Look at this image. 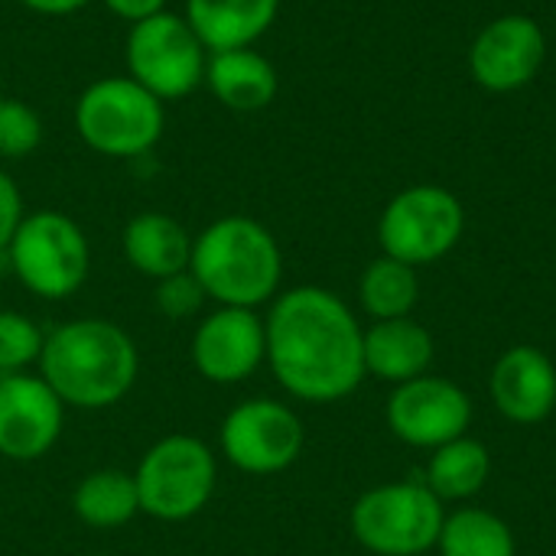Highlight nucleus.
<instances>
[{
    "instance_id": "9",
    "label": "nucleus",
    "mask_w": 556,
    "mask_h": 556,
    "mask_svg": "<svg viewBox=\"0 0 556 556\" xmlns=\"http://www.w3.org/2000/svg\"><path fill=\"white\" fill-rule=\"evenodd\" d=\"M463 231V202L443 186H410L397 192L378 218L381 251L410 267L446 257L459 244Z\"/></svg>"
},
{
    "instance_id": "15",
    "label": "nucleus",
    "mask_w": 556,
    "mask_h": 556,
    "mask_svg": "<svg viewBox=\"0 0 556 556\" xmlns=\"http://www.w3.org/2000/svg\"><path fill=\"white\" fill-rule=\"evenodd\" d=\"M492 401L511 424L534 427L556 407L554 362L534 345L508 349L492 368Z\"/></svg>"
},
{
    "instance_id": "23",
    "label": "nucleus",
    "mask_w": 556,
    "mask_h": 556,
    "mask_svg": "<svg viewBox=\"0 0 556 556\" xmlns=\"http://www.w3.org/2000/svg\"><path fill=\"white\" fill-rule=\"evenodd\" d=\"M437 547L440 556H515V534L492 511L459 508L443 518Z\"/></svg>"
},
{
    "instance_id": "21",
    "label": "nucleus",
    "mask_w": 556,
    "mask_h": 556,
    "mask_svg": "<svg viewBox=\"0 0 556 556\" xmlns=\"http://www.w3.org/2000/svg\"><path fill=\"white\" fill-rule=\"evenodd\" d=\"M72 505H75V515L88 528H98V531L121 528L140 511L137 482H134V476H127L121 469H98L81 479Z\"/></svg>"
},
{
    "instance_id": "6",
    "label": "nucleus",
    "mask_w": 556,
    "mask_h": 556,
    "mask_svg": "<svg viewBox=\"0 0 556 556\" xmlns=\"http://www.w3.org/2000/svg\"><path fill=\"white\" fill-rule=\"evenodd\" d=\"M443 518V502L424 482H391L352 505V534L378 556H420L437 547Z\"/></svg>"
},
{
    "instance_id": "19",
    "label": "nucleus",
    "mask_w": 556,
    "mask_h": 556,
    "mask_svg": "<svg viewBox=\"0 0 556 556\" xmlns=\"http://www.w3.org/2000/svg\"><path fill=\"white\" fill-rule=\"evenodd\" d=\"M121 244H124V257L150 280H163L179 270H189L192 238L173 215L143 212L130 218Z\"/></svg>"
},
{
    "instance_id": "29",
    "label": "nucleus",
    "mask_w": 556,
    "mask_h": 556,
    "mask_svg": "<svg viewBox=\"0 0 556 556\" xmlns=\"http://www.w3.org/2000/svg\"><path fill=\"white\" fill-rule=\"evenodd\" d=\"M20 3L33 13H42V16H68V13L81 10L88 0H20Z\"/></svg>"
},
{
    "instance_id": "13",
    "label": "nucleus",
    "mask_w": 556,
    "mask_h": 556,
    "mask_svg": "<svg viewBox=\"0 0 556 556\" xmlns=\"http://www.w3.org/2000/svg\"><path fill=\"white\" fill-rule=\"evenodd\" d=\"M65 404L36 375L0 378V456L13 463L42 459L62 433Z\"/></svg>"
},
{
    "instance_id": "11",
    "label": "nucleus",
    "mask_w": 556,
    "mask_h": 556,
    "mask_svg": "<svg viewBox=\"0 0 556 556\" xmlns=\"http://www.w3.org/2000/svg\"><path fill=\"white\" fill-rule=\"evenodd\" d=\"M472 424V401L469 394L437 375H420L404 381L388 397V427L391 433L417 450H440L466 437Z\"/></svg>"
},
{
    "instance_id": "8",
    "label": "nucleus",
    "mask_w": 556,
    "mask_h": 556,
    "mask_svg": "<svg viewBox=\"0 0 556 556\" xmlns=\"http://www.w3.org/2000/svg\"><path fill=\"white\" fill-rule=\"evenodd\" d=\"M215 456L195 437H166L153 443L134 472L140 511L160 521H186L199 515L215 492Z\"/></svg>"
},
{
    "instance_id": "5",
    "label": "nucleus",
    "mask_w": 556,
    "mask_h": 556,
    "mask_svg": "<svg viewBox=\"0 0 556 556\" xmlns=\"http://www.w3.org/2000/svg\"><path fill=\"white\" fill-rule=\"evenodd\" d=\"M7 254L16 280L42 300L72 296L91 267L85 231L62 212L23 215L7 244Z\"/></svg>"
},
{
    "instance_id": "16",
    "label": "nucleus",
    "mask_w": 556,
    "mask_h": 556,
    "mask_svg": "<svg viewBox=\"0 0 556 556\" xmlns=\"http://www.w3.org/2000/svg\"><path fill=\"white\" fill-rule=\"evenodd\" d=\"M433 365V336L410 316L378 319L365 332V375L391 384L414 381Z\"/></svg>"
},
{
    "instance_id": "24",
    "label": "nucleus",
    "mask_w": 556,
    "mask_h": 556,
    "mask_svg": "<svg viewBox=\"0 0 556 556\" xmlns=\"http://www.w3.org/2000/svg\"><path fill=\"white\" fill-rule=\"evenodd\" d=\"M46 336L23 313L0 309V378L23 375L26 365L39 362Z\"/></svg>"
},
{
    "instance_id": "28",
    "label": "nucleus",
    "mask_w": 556,
    "mask_h": 556,
    "mask_svg": "<svg viewBox=\"0 0 556 556\" xmlns=\"http://www.w3.org/2000/svg\"><path fill=\"white\" fill-rule=\"evenodd\" d=\"M104 7H108L114 16H121V20H127V23L134 26V23H140V20H147V16L163 13V10H166V0H104Z\"/></svg>"
},
{
    "instance_id": "14",
    "label": "nucleus",
    "mask_w": 556,
    "mask_h": 556,
    "mask_svg": "<svg viewBox=\"0 0 556 556\" xmlns=\"http://www.w3.org/2000/svg\"><path fill=\"white\" fill-rule=\"evenodd\" d=\"M192 362L215 384H238L267 362V332L254 309L222 306L192 336Z\"/></svg>"
},
{
    "instance_id": "18",
    "label": "nucleus",
    "mask_w": 556,
    "mask_h": 556,
    "mask_svg": "<svg viewBox=\"0 0 556 556\" xmlns=\"http://www.w3.org/2000/svg\"><path fill=\"white\" fill-rule=\"evenodd\" d=\"M205 85L228 111H261L277 98V68L257 49L208 52Z\"/></svg>"
},
{
    "instance_id": "7",
    "label": "nucleus",
    "mask_w": 556,
    "mask_h": 556,
    "mask_svg": "<svg viewBox=\"0 0 556 556\" xmlns=\"http://www.w3.org/2000/svg\"><path fill=\"white\" fill-rule=\"evenodd\" d=\"M124 62L127 75L137 85H143L160 101H176L192 94L205 81L208 49L186 16L163 10L130 26Z\"/></svg>"
},
{
    "instance_id": "17",
    "label": "nucleus",
    "mask_w": 556,
    "mask_h": 556,
    "mask_svg": "<svg viewBox=\"0 0 556 556\" xmlns=\"http://www.w3.org/2000/svg\"><path fill=\"white\" fill-rule=\"evenodd\" d=\"M280 0H186V20L208 52L248 49L277 20Z\"/></svg>"
},
{
    "instance_id": "22",
    "label": "nucleus",
    "mask_w": 556,
    "mask_h": 556,
    "mask_svg": "<svg viewBox=\"0 0 556 556\" xmlns=\"http://www.w3.org/2000/svg\"><path fill=\"white\" fill-rule=\"evenodd\" d=\"M358 296L365 313L378 323V319H401L410 316V309L417 306L420 296V283H417V270L404 261L394 257H378L365 267L362 283H358Z\"/></svg>"
},
{
    "instance_id": "10",
    "label": "nucleus",
    "mask_w": 556,
    "mask_h": 556,
    "mask_svg": "<svg viewBox=\"0 0 556 556\" xmlns=\"http://www.w3.org/2000/svg\"><path fill=\"white\" fill-rule=\"evenodd\" d=\"M222 453L225 459L248 476H274L290 469L303 453V424L300 417L270 397L238 404L222 424Z\"/></svg>"
},
{
    "instance_id": "3",
    "label": "nucleus",
    "mask_w": 556,
    "mask_h": 556,
    "mask_svg": "<svg viewBox=\"0 0 556 556\" xmlns=\"http://www.w3.org/2000/svg\"><path fill=\"white\" fill-rule=\"evenodd\" d=\"M189 270L208 300L254 309L277 293L283 257L277 238L261 222L248 215H225L192 241Z\"/></svg>"
},
{
    "instance_id": "25",
    "label": "nucleus",
    "mask_w": 556,
    "mask_h": 556,
    "mask_svg": "<svg viewBox=\"0 0 556 556\" xmlns=\"http://www.w3.org/2000/svg\"><path fill=\"white\" fill-rule=\"evenodd\" d=\"M42 143V121L39 114L16 98L0 94V156L3 160H23L36 153Z\"/></svg>"
},
{
    "instance_id": "26",
    "label": "nucleus",
    "mask_w": 556,
    "mask_h": 556,
    "mask_svg": "<svg viewBox=\"0 0 556 556\" xmlns=\"http://www.w3.org/2000/svg\"><path fill=\"white\" fill-rule=\"evenodd\" d=\"M205 300H208V293L202 290V283L195 280L192 270H179L173 277L156 280L153 303L166 319H189L202 309Z\"/></svg>"
},
{
    "instance_id": "2",
    "label": "nucleus",
    "mask_w": 556,
    "mask_h": 556,
    "mask_svg": "<svg viewBox=\"0 0 556 556\" xmlns=\"http://www.w3.org/2000/svg\"><path fill=\"white\" fill-rule=\"evenodd\" d=\"M39 368V378L62 404L101 410L124 401L137 381L140 358L134 339L117 323L75 319L46 336Z\"/></svg>"
},
{
    "instance_id": "20",
    "label": "nucleus",
    "mask_w": 556,
    "mask_h": 556,
    "mask_svg": "<svg viewBox=\"0 0 556 556\" xmlns=\"http://www.w3.org/2000/svg\"><path fill=\"white\" fill-rule=\"evenodd\" d=\"M489 450L479 440L459 437L453 443H443L433 450L427 463V479L424 485L440 498V502H466L479 495L489 482Z\"/></svg>"
},
{
    "instance_id": "27",
    "label": "nucleus",
    "mask_w": 556,
    "mask_h": 556,
    "mask_svg": "<svg viewBox=\"0 0 556 556\" xmlns=\"http://www.w3.org/2000/svg\"><path fill=\"white\" fill-rule=\"evenodd\" d=\"M20 222H23V195L16 182L0 169V251H7Z\"/></svg>"
},
{
    "instance_id": "4",
    "label": "nucleus",
    "mask_w": 556,
    "mask_h": 556,
    "mask_svg": "<svg viewBox=\"0 0 556 556\" xmlns=\"http://www.w3.org/2000/svg\"><path fill=\"white\" fill-rule=\"evenodd\" d=\"M166 127L163 101L130 75L91 81L75 101V130L101 156L134 160L150 153Z\"/></svg>"
},
{
    "instance_id": "1",
    "label": "nucleus",
    "mask_w": 556,
    "mask_h": 556,
    "mask_svg": "<svg viewBox=\"0 0 556 556\" xmlns=\"http://www.w3.org/2000/svg\"><path fill=\"white\" fill-rule=\"evenodd\" d=\"M264 332L274 378L300 401H342L365 378V332L332 290L293 287L280 293Z\"/></svg>"
},
{
    "instance_id": "12",
    "label": "nucleus",
    "mask_w": 556,
    "mask_h": 556,
    "mask_svg": "<svg viewBox=\"0 0 556 556\" xmlns=\"http://www.w3.org/2000/svg\"><path fill=\"white\" fill-rule=\"evenodd\" d=\"M547 36L534 16L508 13L492 20L469 49V72L489 91H518L544 65Z\"/></svg>"
}]
</instances>
